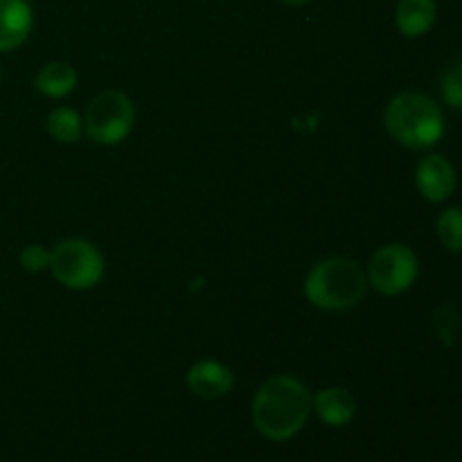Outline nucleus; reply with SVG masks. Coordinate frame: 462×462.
Masks as SVG:
<instances>
[{
  "label": "nucleus",
  "mask_w": 462,
  "mask_h": 462,
  "mask_svg": "<svg viewBox=\"0 0 462 462\" xmlns=\"http://www.w3.org/2000/svg\"><path fill=\"white\" fill-rule=\"evenodd\" d=\"M311 411L329 427H346L356 415V400L346 388H323L311 397Z\"/></svg>",
  "instance_id": "nucleus-11"
},
{
  "label": "nucleus",
  "mask_w": 462,
  "mask_h": 462,
  "mask_svg": "<svg viewBox=\"0 0 462 462\" xmlns=\"http://www.w3.org/2000/svg\"><path fill=\"white\" fill-rule=\"evenodd\" d=\"M305 298L325 311H343L359 305L368 293L365 271L350 257H329L307 273Z\"/></svg>",
  "instance_id": "nucleus-3"
},
{
  "label": "nucleus",
  "mask_w": 462,
  "mask_h": 462,
  "mask_svg": "<svg viewBox=\"0 0 462 462\" xmlns=\"http://www.w3.org/2000/svg\"><path fill=\"white\" fill-rule=\"evenodd\" d=\"M50 271L66 289L86 291L102 282L104 255L86 239H63L50 253Z\"/></svg>",
  "instance_id": "nucleus-5"
},
{
  "label": "nucleus",
  "mask_w": 462,
  "mask_h": 462,
  "mask_svg": "<svg viewBox=\"0 0 462 462\" xmlns=\"http://www.w3.org/2000/svg\"><path fill=\"white\" fill-rule=\"evenodd\" d=\"M77 70L70 63L52 61L45 63L34 77V86L41 95L50 99H63L77 88Z\"/></svg>",
  "instance_id": "nucleus-12"
},
{
  "label": "nucleus",
  "mask_w": 462,
  "mask_h": 462,
  "mask_svg": "<svg viewBox=\"0 0 462 462\" xmlns=\"http://www.w3.org/2000/svg\"><path fill=\"white\" fill-rule=\"evenodd\" d=\"M135 104L122 90H102L90 99L84 116V131L95 144L113 147L131 135L135 126Z\"/></svg>",
  "instance_id": "nucleus-4"
},
{
  "label": "nucleus",
  "mask_w": 462,
  "mask_h": 462,
  "mask_svg": "<svg viewBox=\"0 0 462 462\" xmlns=\"http://www.w3.org/2000/svg\"><path fill=\"white\" fill-rule=\"evenodd\" d=\"M188 388L192 395L201 397V400H217L233 391L235 374L228 365L219 364V361H199L188 370Z\"/></svg>",
  "instance_id": "nucleus-9"
},
{
  "label": "nucleus",
  "mask_w": 462,
  "mask_h": 462,
  "mask_svg": "<svg viewBox=\"0 0 462 462\" xmlns=\"http://www.w3.org/2000/svg\"><path fill=\"white\" fill-rule=\"evenodd\" d=\"M440 95L447 106L462 111V59H456L442 70Z\"/></svg>",
  "instance_id": "nucleus-15"
},
{
  "label": "nucleus",
  "mask_w": 462,
  "mask_h": 462,
  "mask_svg": "<svg viewBox=\"0 0 462 462\" xmlns=\"http://www.w3.org/2000/svg\"><path fill=\"white\" fill-rule=\"evenodd\" d=\"M388 135L411 152H429L447 131L440 104L418 90H404L388 102L383 111Z\"/></svg>",
  "instance_id": "nucleus-2"
},
{
  "label": "nucleus",
  "mask_w": 462,
  "mask_h": 462,
  "mask_svg": "<svg viewBox=\"0 0 462 462\" xmlns=\"http://www.w3.org/2000/svg\"><path fill=\"white\" fill-rule=\"evenodd\" d=\"M436 235L449 253H462V208L451 206L438 215Z\"/></svg>",
  "instance_id": "nucleus-14"
},
{
  "label": "nucleus",
  "mask_w": 462,
  "mask_h": 462,
  "mask_svg": "<svg viewBox=\"0 0 462 462\" xmlns=\"http://www.w3.org/2000/svg\"><path fill=\"white\" fill-rule=\"evenodd\" d=\"M18 264L27 273H41V271L50 269V251L45 246H41V244H30L18 255Z\"/></svg>",
  "instance_id": "nucleus-16"
},
{
  "label": "nucleus",
  "mask_w": 462,
  "mask_h": 462,
  "mask_svg": "<svg viewBox=\"0 0 462 462\" xmlns=\"http://www.w3.org/2000/svg\"><path fill=\"white\" fill-rule=\"evenodd\" d=\"M311 413V393L291 374H273L253 397V422L273 442L291 440L302 431Z\"/></svg>",
  "instance_id": "nucleus-1"
},
{
  "label": "nucleus",
  "mask_w": 462,
  "mask_h": 462,
  "mask_svg": "<svg viewBox=\"0 0 462 462\" xmlns=\"http://www.w3.org/2000/svg\"><path fill=\"white\" fill-rule=\"evenodd\" d=\"M438 21L436 0H400L395 7V25L406 39L429 34Z\"/></svg>",
  "instance_id": "nucleus-10"
},
{
  "label": "nucleus",
  "mask_w": 462,
  "mask_h": 462,
  "mask_svg": "<svg viewBox=\"0 0 462 462\" xmlns=\"http://www.w3.org/2000/svg\"><path fill=\"white\" fill-rule=\"evenodd\" d=\"M280 3H284L287 7H302V5H307L310 0H280Z\"/></svg>",
  "instance_id": "nucleus-17"
},
{
  "label": "nucleus",
  "mask_w": 462,
  "mask_h": 462,
  "mask_svg": "<svg viewBox=\"0 0 462 462\" xmlns=\"http://www.w3.org/2000/svg\"><path fill=\"white\" fill-rule=\"evenodd\" d=\"M415 188L431 203L449 201L458 188L454 162L442 153H427L415 165Z\"/></svg>",
  "instance_id": "nucleus-7"
},
{
  "label": "nucleus",
  "mask_w": 462,
  "mask_h": 462,
  "mask_svg": "<svg viewBox=\"0 0 462 462\" xmlns=\"http://www.w3.org/2000/svg\"><path fill=\"white\" fill-rule=\"evenodd\" d=\"M45 129L57 143L75 144L84 135V117L68 106H57L45 120Z\"/></svg>",
  "instance_id": "nucleus-13"
},
{
  "label": "nucleus",
  "mask_w": 462,
  "mask_h": 462,
  "mask_svg": "<svg viewBox=\"0 0 462 462\" xmlns=\"http://www.w3.org/2000/svg\"><path fill=\"white\" fill-rule=\"evenodd\" d=\"M34 30V9L27 0H0V52H14Z\"/></svg>",
  "instance_id": "nucleus-8"
},
{
  "label": "nucleus",
  "mask_w": 462,
  "mask_h": 462,
  "mask_svg": "<svg viewBox=\"0 0 462 462\" xmlns=\"http://www.w3.org/2000/svg\"><path fill=\"white\" fill-rule=\"evenodd\" d=\"M420 275V260L415 251L406 244H386L370 257L368 278L370 287L382 296H402L415 284Z\"/></svg>",
  "instance_id": "nucleus-6"
}]
</instances>
